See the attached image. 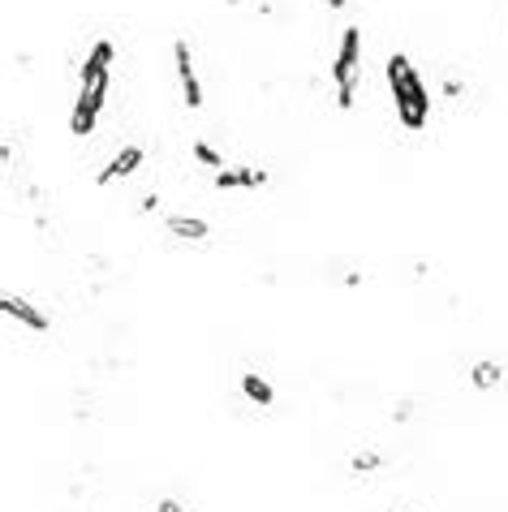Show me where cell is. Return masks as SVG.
<instances>
[{
  "label": "cell",
  "instance_id": "3",
  "mask_svg": "<svg viewBox=\"0 0 508 512\" xmlns=\"http://www.w3.org/2000/svg\"><path fill=\"white\" fill-rule=\"evenodd\" d=\"M108 82H112V74L78 91L74 117H69V130H74V138H87L95 130V121H100V112H104V99H108Z\"/></svg>",
  "mask_w": 508,
  "mask_h": 512
},
{
  "label": "cell",
  "instance_id": "7",
  "mask_svg": "<svg viewBox=\"0 0 508 512\" xmlns=\"http://www.w3.org/2000/svg\"><path fill=\"white\" fill-rule=\"evenodd\" d=\"M267 173L263 168H220L216 173V190H263Z\"/></svg>",
  "mask_w": 508,
  "mask_h": 512
},
{
  "label": "cell",
  "instance_id": "4",
  "mask_svg": "<svg viewBox=\"0 0 508 512\" xmlns=\"http://www.w3.org/2000/svg\"><path fill=\"white\" fill-rule=\"evenodd\" d=\"M173 65H177V82H181L186 108H203V87H199V74H194V52H190L186 39L173 44Z\"/></svg>",
  "mask_w": 508,
  "mask_h": 512
},
{
  "label": "cell",
  "instance_id": "12",
  "mask_svg": "<svg viewBox=\"0 0 508 512\" xmlns=\"http://www.w3.org/2000/svg\"><path fill=\"white\" fill-rule=\"evenodd\" d=\"M194 160H199V164H207V168H216V173L224 168V160H220V155L207 147V142H194Z\"/></svg>",
  "mask_w": 508,
  "mask_h": 512
},
{
  "label": "cell",
  "instance_id": "6",
  "mask_svg": "<svg viewBox=\"0 0 508 512\" xmlns=\"http://www.w3.org/2000/svg\"><path fill=\"white\" fill-rule=\"evenodd\" d=\"M112 61H117V48L108 44V39H100V44L91 48V56H87V65H82V74H78V82L82 87H91V82H100V78H108V69H112Z\"/></svg>",
  "mask_w": 508,
  "mask_h": 512
},
{
  "label": "cell",
  "instance_id": "2",
  "mask_svg": "<svg viewBox=\"0 0 508 512\" xmlns=\"http://www.w3.org/2000/svg\"><path fill=\"white\" fill-rule=\"evenodd\" d=\"M358 56H362V31L345 26L341 31V48L332 61V82H336V108H354V91H358Z\"/></svg>",
  "mask_w": 508,
  "mask_h": 512
},
{
  "label": "cell",
  "instance_id": "5",
  "mask_svg": "<svg viewBox=\"0 0 508 512\" xmlns=\"http://www.w3.org/2000/svg\"><path fill=\"white\" fill-rule=\"evenodd\" d=\"M143 160H147V151H143V147H125V151L112 155V164H108L95 181H100V186H112V181H121V177L138 173V168H143Z\"/></svg>",
  "mask_w": 508,
  "mask_h": 512
},
{
  "label": "cell",
  "instance_id": "14",
  "mask_svg": "<svg viewBox=\"0 0 508 512\" xmlns=\"http://www.w3.org/2000/svg\"><path fill=\"white\" fill-rule=\"evenodd\" d=\"M160 512H181V504L177 500H160Z\"/></svg>",
  "mask_w": 508,
  "mask_h": 512
},
{
  "label": "cell",
  "instance_id": "8",
  "mask_svg": "<svg viewBox=\"0 0 508 512\" xmlns=\"http://www.w3.org/2000/svg\"><path fill=\"white\" fill-rule=\"evenodd\" d=\"M0 310H5L9 319H22L31 332H48L52 327V319L44 315V310H35L31 302H22V297H0Z\"/></svg>",
  "mask_w": 508,
  "mask_h": 512
},
{
  "label": "cell",
  "instance_id": "10",
  "mask_svg": "<svg viewBox=\"0 0 508 512\" xmlns=\"http://www.w3.org/2000/svg\"><path fill=\"white\" fill-rule=\"evenodd\" d=\"M242 392H246V401H250V405H259V409H267V405L276 401L272 383H267L263 375H242Z\"/></svg>",
  "mask_w": 508,
  "mask_h": 512
},
{
  "label": "cell",
  "instance_id": "11",
  "mask_svg": "<svg viewBox=\"0 0 508 512\" xmlns=\"http://www.w3.org/2000/svg\"><path fill=\"white\" fill-rule=\"evenodd\" d=\"M470 379H474V388H496V383L504 379V366L500 362H474V371H470Z\"/></svg>",
  "mask_w": 508,
  "mask_h": 512
},
{
  "label": "cell",
  "instance_id": "9",
  "mask_svg": "<svg viewBox=\"0 0 508 512\" xmlns=\"http://www.w3.org/2000/svg\"><path fill=\"white\" fill-rule=\"evenodd\" d=\"M164 229L173 237H181V241H203L207 237V220H199V216H168Z\"/></svg>",
  "mask_w": 508,
  "mask_h": 512
},
{
  "label": "cell",
  "instance_id": "13",
  "mask_svg": "<svg viewBox=\"0 0 508 512\" xmlns=\"http://www.w3.org/2000/svg\"><path fill=\"white\" fill-rule=\"evenodd\" d=\"M354 469H379V457H375V452H358V457H354Z\"/></svg>",
  "mask_w": 508,
  "mask_h": 512
},
{
  "label": "cell",
  "instance_id": "1",
  "mask_svg": "<svg viewBox=\"0 0 508 512\" xmlns=\"http://www.w3.org/2000/svg\"><path fill=\"white\" fill-rule=\"evenodd\" d=\"M388 87H392V104H397V117L405 130H427V117H431V95L422 87L418 69L409 65V56H388Z\"/></svg>",
  "mask_w": 508,
  "mask_h": 512
}]
</instances>
